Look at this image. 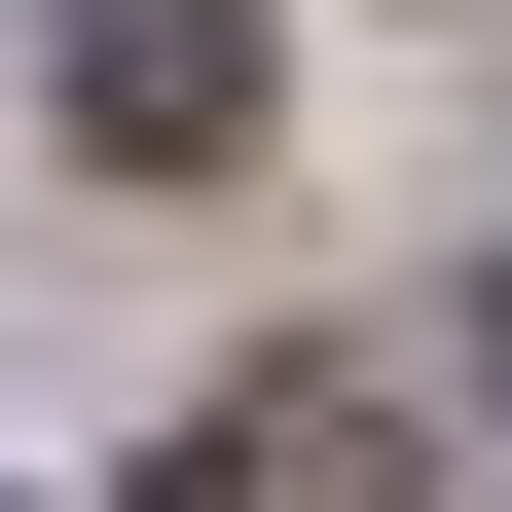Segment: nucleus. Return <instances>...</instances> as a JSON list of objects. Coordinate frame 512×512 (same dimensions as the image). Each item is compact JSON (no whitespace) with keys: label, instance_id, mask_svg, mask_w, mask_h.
Instances as JSON below:
<instances>
[{"label":"nucleus","instance_id":"7ed1b4c3","mask_svg":"<svg viewBox=\"0 0 512 512\" xmlns=\"http://www.w3.org/2000/svg\"><path fill=\"white\" fill-rule=\"evenodd\" d=\"M0 512H37V476H0Z\"/></svg>","mask_w":512,"mask_h":512},{"label":"nucleus","instance_id":"f257e3e1","mask_svg":"<svg viewBox=\"0 0 512 512\" xmlns=\"http://www.w3.org/2000/svg\"><path fill=\"white\" fill-rule=\"evenodd\" d=\"M37 74L110 183H183V147H256V0H37Z\"/></svg>","mask_w":512,"mask_h":512},{"label":"nucleus","instance_id":"f03ea898","mask_svg":"<svg viewBox=\"0 0 512 512\" xmlns=\"http://www.w3.org/2000/svg\"><path fill=\"white\" fill-rule=\"evenodd\" d=\"M147 512H403V403H330V366H256V403L183 439Z\"/></svg>","mask_w":512,"mask_h":512}]
</instances>
